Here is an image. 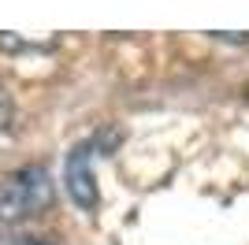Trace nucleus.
Instances as JSON below:
<instances>
[{
  "instance_id": "3",
  "label": "nucleus",
  "mask_w": 249,
  "mask_h": 245,
  "mask_svg": "<svg viewBox=\"0 0 249 245\" xmlns=\"http://www.w3.org/2000/svg\"><path fill=\"white\" fill-rule=\"evenodd\" d=\"M56 41H60V37H26V34H0V49H4V52H19V56H26V52H52V49H56Z\"/></svg>"
},
{
  "instance_id": "6",
  "label": "nucleus",
  "mask_w": 249,
  "mask_h": 245,
  "mask_svg": "<svg viewBox=\"0 0 249 245\" xmlns=\"http://www.w3.org/2000/svg\"><path fill=\"white\" fill-rule=\"evenodd\" d=\"M216 41H234V45H246L249 41V34H212Z\"/></svg>"
},
{
  "instance_id": "1",
  "label": "nucleus",
  "mask_w": 249,
  "mask_h": 245,
  "mask_svg": "<svg viewBox=\"0 0 249 245\" xmlns=\"http://www.w3.org/2000/svg\"><path fill=\"white\" fill-rule=\"evenodd\" d=\"M49 204H52V175L41 163H30V167L0 178V219L4 223L30 219V215L45 212Z\"/></svg>"
},
{
  "instance_id": "2",
  "label": "nucleus",
  "mask_w": 249,
  "mask_h": 245,
  "mask_svg": "<svg viewBox=\"0 0 249 245\" xmlns=\"http://www.w3.org/2000/svg\"><path fill=\"white\" fill-rule=\"evenodd\" d=\"M115 145H119V130L108 126V130H97L93 138H86L82 145H74L71 156H67V190H71L74 204H82L86 212L97 208V178H93L89 160L97 153H112Z\"/></svg>"
},
{
  "instance_id": "5",
  "label": "nucleus",
  "mask_w": 249,
  "mask_h": 245,
  "mask_svg": "<svg viewBox=\"0 0 249 245\" xmlns=\"http://www.w3.org/2000/svg\"><path fill=\"white\" fill-rule=\"evenodd\" d=\"M11 122H15V104L4 89H0V138H8L11 134Z\"/></svg>"
},
{
  "instance_id": "4",
  "label": "nucleus",
  "mask_w": 249,
  "mask_h": 245,
  "mask_svg": "<svg viewBox=\"0 0 249 245\" xmlns=\"http://www.w3.org/2000/svg\"><path fill=\"white\" fill-rule=\"evenodd\" d=\"M0 245H52L41 234H26V230H0Z\"/></svg>"
}]
</instances>
